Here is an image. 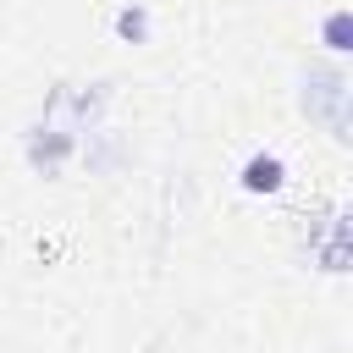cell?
Listing matches in <instances>:
<instances>
[{
	"label": "cell",
	"mask_w": 353,
	"mask_h": 353,
	"mask_svg": "<svg viewBox=\"0 0 353 353\" xmlns=\"http://www.w3.org/2000/svg\"><path fill=\"white\" fill-rule=\"evenodd\" d=\"M237 188L254 193V199L281 193V188H287V160H281L276 149H254V154L243 160V171H237Z\"/></svg>",
	"instance_id": "7a4b0ae2"
},
{
	"label": "cell",
	"mask_w": 353,
	"mask_h": 353,
	"mask_svg": "<svg viewBox=\"0 0 353 353\" xmlns=\"http://www.w3.org/2000/svg\"><path fill=\"white\" fill-rule=\"evenodd\" d=\"M303 116L320 121L336 143H347V77H342V66H309V77H303Z\"/></svg>",
	"instance_id": "6da1fadb"
},
{
	"label": "cell",
	"mask_w": 353,
	"mask_h": 353,
	"mask_svg": "<svg viewBox=\"0 0 353 353\" xmlns=\"http://www.w3.org/2000/svg\"><path fill=\"white\" fill-rule=\"evenodd\" d=\"M110 33H116V44H149V6L143 0H127L110 17Z\"/></svg>",
	"instance_id": "3957f363"
},
{
	"label": "cell",
	"mask_w": 353,
	"mask_h": 353,
	"mask_svg": "<svg viewBox=\"0 0 353 353\" xmlns=\"http://www.w3.org/2000/svg\"><path fill=\"white\" fill-rule=\"evenodd\" d=\"M320 44H325L331 55H347V50H353V11H347V6L325 11V22H320Z\"/></svg>",
	"instance_id": "277c9868"
}]
</instances>
